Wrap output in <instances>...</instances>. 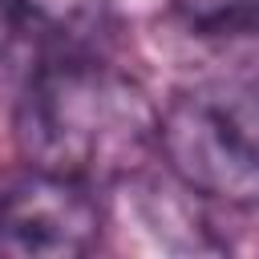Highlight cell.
<instances>
[{
	"label": "cell",
	"mask_w": 259,
	"mask_h": 259,
	"mask_svg": "<svg viewBox=\"0 0 259 259\" xmlns=\"http://www.w3.org/2000/svg\"><path fill=\"white\" fill-rule=\"evenodd\" d=\"M158 150L190 194L259 206V81L214 77L182 89L158 117Z\"/></svg>",
	"instance_id": "7a4b0ae2"
},
{
	"label": "cell",
	"mask_w": 259,
	"mask_h": 259,
	"mask_svg": "<svg viewBox=\"0 0 259 259\" xmlns=\"http://www.w3.org/2000/svg\"><path fill=\"white\" fill-rule=\"evenodd\" d=\"M101 239V206L93 186L24 166L0 178V255L73 259Z\"/></svg>",
	"instance_id": "3957f363"
},
{
	"label": "cell",
	"mask_w": 259,
	"mask_h": 259,
	"mask_svg": "<svg viewBox=\"0 0 259 259\" xmlns=\"http://www.w3.org/2000/svg\"><path fill=\"white\" fill-rule=\"evenodd\" d=\"M178 20L198 36H243L259 28V0H170Z\"/></svg>",
	"instance_id": "5b68a950"
},
{
	"label": "cell",
	"mask_w": 259,
	"mask_h": 259,
	"mask_svg": "<svg viewBox=\"0 0 259 259\" xmlns=\"http://www.w3.org/2000/svg\"><path fill=\"white\" fill-rule=\"evenodd\" d=\"M150 93L97 57L57 61L20 85L12 138L24 166L105 186L134 178L158 150Z\"/></svg>",
	"instance_id": "6da1fadb"
},
{
	"label": "cell",
	"mask_w": 259,
	"mask_h": 259,
	"mask_svg": "<svg viewBox=\"0 0 259 259\" xmlns=\"http://www.w3.org/2000/svg\"><path fill=\"white\" fill-rule=\"evenodd\" d=\"M109 20V0H0V77L28 81L32 73L93 57Z\"/></svg>",
	"instance_id": "277c9868"
}]
</instances>
